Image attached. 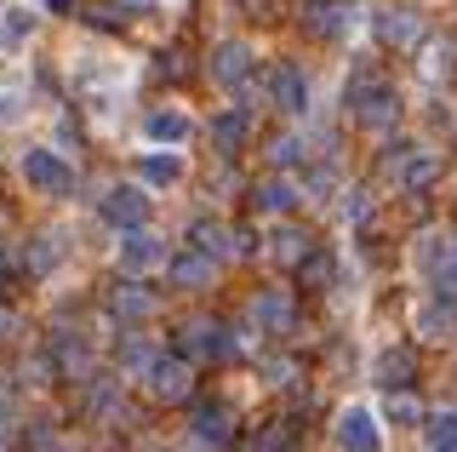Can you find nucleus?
Listing matches in <instances>:
<instances>
[{"label": "nucleus", "mask_w": 457, "mask_h": 452, "mask_svg": "<svg viewBox=\"0 0 457 452\" xmlns=\"http://www.w3.org/2000/svg\"><path fill=\"white\" fill-rule=\"evenodd\" d=\"M435 172H440V161L435 155H418V161L400 172V189H423V183H435Z\"/></svg>", "instance_id": "bb28decb"}, {"label": "nucleus", "mask_w": 457, "mask_h": 452, "mask_svg": "<svg viewBox=\"0 0 457 452\" xmlns=\"http://www.w3.org/2000/svg\"><path fill=\"white\" fill-rule=\"evenodd\" d=\"M378 35L389 40V46H411V40H418V18H411V12H378Z\"/></svg>", "instance_id": "2eb2a0df"}, {"label": "nucleus", "mask_w": 457, "mask_h": 452, "mask_svg": "<svg viewBox=\"0 0 457 452\" xmlns=\"http://www.w3.org/2000/svg\"><path fill=\"white\" fill-rule=\"evenodd\" d=\"M452 327H457V298H440L435 292V298L423 304V315H418V332L423 338H446Z\"/></svg>", "instance_id": "4468645a"}, {"label": "nucleus", "mask_w": 457, "mask_h": 452, "mask_svg": "<svg viewBox=\"0 0 457 452\" xmlns=\"http://www.w3.org/2000/svg\"><path fill=\"white\" fill-rule=\"evenodd\" d=\"M46 6H52V12H63V6H69V0H46Z\"/></svg>", "instance_id": "72a5a7b5"}, {"label": "nucleus", "mask_w": 457, "mask_h": 452, "mask_svg": "<svg viewBox=\"0 0 457 452\" xmlns=\"http://www.w3.org/2000/svg\"><path fill=\"white\" fill-rule=\"evenodd\" d=\"M206 275H212V258H171V280H178V287H206Z\"/></svg>", "instance_id": "6ab92c4d"}, {"label": "nucleus", "mask_w": 457, "mask_h": 452, "mask_svg": "<svg viewBox=\"0 0 457 452\" xmlns=\"http://www.w3.org/2000/svg\"><path fill=\"white\" fill-rule=\"evenodd\" d=\"M269 161H275V166H297V161H303V149H297V138H275V149H269Z\"/></svg>", "instance_id": "c756f323"}, {"label": "nucleus", "mask_w": 457, "mask_h": 452, "mask_svg": "<svg viewBox=\"0 0 457 452\" xmlns=\"http://www.w3.org/2000/svg\"><path fill=\"white\" fill-rule=\"evenodd\" d=\"M12 327H18V315H6V309H0V338H12Z\"/></svg>", "instance_id": "473e14b6"}, {"label": "nucleus", "mask_w": 457, "mask_h": 452, "mask_svg": "<svg viewBox=\"0 0 457 452\" xmlns=\"http://www.w3.org/2000/svg\"><path fill=\"white\" fill-rule=\"evenodd\" d=\"M18 109H23V87L18 80H0V121H18Z\"/></svg>", "instance_id": "c85d7f7f"}, {"label": "nucleus", "mask_w": 457, "mask_h": 452, "mask_svg": "<svg viewBox=\"0 0 457 452\" xmlns=\"http://www.w3.org/2000/svg\"><path fill=\"white\" fill-rule=\"evenodd\" d=\"M252 206L257 212H292L297 206V195H292V183H257V189H252Z\"/></svg>", "instance_id": "f3484780"}, {"label": "nucleus", "mask_w": 457, "mask_h": 452, "mask_svg": "<svg viewBox=\"0 0 457 452\" xmlns=\"http://www.w3.org/2000/svg\"><path fill=\"white\" fill-rule=\"evenodd\" d=\"M303 252H309V241H303V235H292V230L280 235V264H297Z\"/></svg>", "instance_id": "7c9ffc66"}, {"label": "nucleus", "mask_w": 457, "mask_h": 452, "mask_svg": "<svg viewBox=\"0 0 457 452\" xmlns=\"http://www.w3.org/2000/svg\"><path fill=\"white\" fill-rule=\"evenodd\" d=\"M428 452H457V413L428 418Z\"/></svg>", "instance_id": "412c9836"}, {"label": "nucleus", "mask_w": 457, "mask_h": 452, "mask_svg": "<svg viewBox=\"0 0 457 452\" xmlns=\"http://www.w3.org/2000/svg\"><path fill=\"white\" fill-rule=\"evenodd\" d=\"M452 69H457V46H452V40H440V46L423 52V75H428V80H446Z\"/></svg>", "instance_id": "aec40b11"}, {"label": "nucleus", "mask_w": 457, "mask_h": 452, "mask_svg": "<svg viewBox=\"0 0 457 452\" xmlns=\"http://www.w3.org/2000/svg\"><path fill=\"white\" fill-rule=\"evenodd\" d=\"M149 389H154V401H189V389H195L189 361L183 356H154L149 361Z\"/></svg>", "instance_id": "7ed1b4c3"}, {"label": "nucleus", "mask_w": 457, "mask_h": 452, "mask_svg": "<svg viewBox=\"0 0 457 452\" xmlns=\"http://www.w3.org/2000/svg\"><path fill=\"white\" fill-rule=\"evenodd\" d=\"M269 92H275V104L286 109V115H303V109H309V80H303L297 63H280L275 80H269Z\"/></svg>", "instance_id": "6e6552de"}, {"label": "nucleus", "mask_w": 457, "mask_h": 452, "mask_svg": "<svg viewBox=\"0 0 457 452\" xmlns=\"http://www.w3.org/2000/svg\"><path fill=\"white\" fill-rule=\"evenodd\" d=\"M195 435L200 441H228V406H195Z\"/></svg>", "instance_id": "dca6fc26"}, {"label": "nucleus", "mask_w": 457, "mask_h": 452, "mask_svg": "<svg viewBox=\"0 0 457 452\" xmlns=\"http://www.w3.org/2000/svg\"><path fill=\"white\" fill-rule=\"evenodd\" d=\"M143 132H149V144H183V138L195 132V121L183 115V109H154V115L143 121Z\"/></svg>", "instance_id": "9d476101"}, {"label": "nucleus", "mask_w": 457, "mask_h": 452, "mask_svg": "<svg viewBox=\"0 0 457 452\" xmlns=\"http://www.w3.org/2000/svg\"><path fill=\"white\" fill-rule=\"evenodd\" d=\"M292 270H297L303 287H332V258H326V252H303Z\"/></svg>", "instance_id": "a211bd4d"}, {"label": "nucleus", "mask_w": 457, "mask_h": 452, "mask_svg": "<svg viewBox=\"0 0 457 452\" xmlns=\"http://www.w3.org/2000/svg\"><path fill=\"white\" fill-rule=\"evenodd\" d=\"M183 349H195V356H206V361H228L235 356V338H228V327H218V321H195V327L183 332Z\"/></svg>", "instance_id": "423d86ee"}, {"label": "nucleus", "mask_w": 457, "mask_h": 452, "mask_svg": "<svg viewBox=\"0 0 457 452\" xmlns=\"http://www.w3.org/2000/svg\"><path fill=\"white\" fill-rule=\"evenodd\" d=\"M18 172H23V183H29V189H35V195H63L69 183H75V172H69V166L57 161L52 149H23Z\"/></svg>", "instance_id": "f03ea898"}, {"label": "nucleus", "mask_w": 457, "mask_h": 452, "mask_svg": "<svg viewBox=\"0 0 457 452\" xmlns=\"http://www.w3.org/2000/svg\"><path fill=\"white\" fill-rule=\"evenodd\" d=\"M246 132H252V115H246V109H223V115L212 121V144H218L223 155H235L240 144H246Z\"/></svg>", "instance_id": "f8f14e48"}, {"label": "nucleus", "mask_w": 457, "mask_h": 452, "mask_svg": "<svg viewBox=\"0 0 457 452\" xmlns=\"http://www.w3.org/2000/svg\"><path fill=\"white\" fill-rule=\"evenodd\" d=\"M161 264H166V247L154 241V235H143V230H132V235H126V241H120V270H126V275H143V270H161Z\"/></svg>", "instance_id": "0eeeda50"}, {"label": "nucleus", "mask_w": 457, "mask_h": 452, "mask_svg": "<svg viewBox=\"0 0 457 452\" xmlns=\"http://www.w3.org/2000/svg\"><path fill=\"white\" fill-rule=\"evenodd\" d=\"M246 75H252V52L240 46V40H228V46L212 52V80H218V87L240 92V87H246Z\"/></svg>", "instance_id": "39448f33"}, {"label": "nucleus", "mask_w": 457, "mask_h": 452, "mask_svg": "<svg viewBox=\"0 0 457 452\" xmlns=\"http://www.w3.org/2000/svg\"><path fill=\"white\" fill-rule=\"evenodd\" d=\"M252 315L263 321V327H275V332H280L286 321H292V304H286L280 292H269V298H257V304H252Z\"/></svg>", "instance_id": "5701e85b"}, {"label": "nucleus", "mask_w": 457, "mask_h": 452, "mask_svg": "<svg viewBox=\"0 0 457 452\" xmlns=\"http://www.w3.org/2000/svg\"><path fill=\"white\" fill-rule=\"evenodd\" d=\"M383 413H389V423H418V418H423V406L411 401L406 389H389V401H383Z\"/></svg>", "instance_id": "393cba45"}, {"label": "nucleus", "mask_w": 457, "mask_h": 452, "mask_svg": "<svg viewBox=\"0 0 457 452\" xmlns=\"http://www.w3.org/2000/svg\"><path fill=\"white\" fill-rule=\"evenodd\" d=\"M143 178H149V183H178L183 161H178V155H143Z\"/></svg>", "instance_id": "4be33fe9"}, {"label": "nucleus", "mask_w": 457, "mask_h": 452, "mask_svg": "<svg viewBox=\"0 0 457 452\" xmlns=\"http://www.w3.org/2000/svg\"><path fill=\"white\" fill-rule=\"evenodd\" d=\"M343 104L354 109V121H361V126H395V115H400L395 80H383L378 69H354V80L343 87Z\"/></svg>", "instance_id": "f257e3e1"}, {"label": "nucleus", "mask_w": 457, "mask_h": 452, "mask_svg": "<svg viewBox=\"0 0 457 452\" xmlns=\"http://www.w3.org/2000/svg\"><path fill=\"white\" fill-rule=\"evenodd\" d=\"M104 218L114 230H143V218H149V201H143L137 189H109L104 195Z\"/></svg>", "instance_id": "1a4fd4ad"}, {"label": "nucleus", "mask_w": 457, "mask_h": 452, "mask_svg": "<svg viewBox=\"0 0 457 452\" xmlns=\"http://www.w3.org/2000/svg\"><path fill=\"white\" fill-rule=\"evenodd\" d=\"M366 212H371V201H366V195H361V189H354V201H343V218H354V223H361V218H366Z\"/></svg>", "instance_id": "2f4dec72"}, {"label": "nucleus", "mask_w": 457, "mask_h": 452, "mask_svg": "<svg viewBox=\"0 0 457 452\" xmlns=\"http://www.w3.org/2000/svg\"><path fill=\"white\" fill-rule=\"evenodd\" d=\"M337 447H343V452H383L378 418H371L366 406H349V413L337 418Z\"/></svg>", "instance_id": "20e7f679"}, {"label": "nucleus", "mask_w": 457, "mask_h": 452, "mask_svg": "<svg viewBox=\"0 0 457 452\" xmlns=\"http://www.w3.org/2000/svg\"><path fill=\"white\" fill-rule=\"evenodd\" d=\"M189 241H195L200 258H223V230H218V223H195Z\"/></svg>", "instance_id": "a878e982"}, {"label": "nucleus", "mask_w": 457, "mask_h": 452, "mask_svg": "<svg viewBox=\"0 0 457 452\" xmlns=\"http://www.w3.org/2000/svg\"><path fill=\"white\" fill-rule=\"evenodd\" d=\"M411 372H418V356H411L406 344H400V349H383V356H378V384H383V389H406Z\"/></svg>", "instance_id": "9b49d317"}, {"label": "nucleus", "mask_w": 457, "mask_h": 452, "mask_svg": "<svg viewBox=\"0 0 457 452\" xmlns=\"http://www.w3.org/2000/svg\"><path fill=\"white\" fill-rule=\"evenodd\" d=\"M292 441H297V423L292 418H280V423H269V435L257 441L252 452H292Z\"/></svg>", "instance_id": "b1692460"}, {"label": "nucleus", "mask_w": 457, "mask_h": 452, "mask_svg": "<svg viewBox=\"0 0 457 452\" xmlns=\"http://www.w3.org/2000/svg\"><path fill=\"white\" fill-rule=\"evenodd\" d=\"M132 6H143V0H132Z\"/></svg>", "instance_id": "f704fd0d"}, {"label": "nucleus", "mask_w": 457, "mask_h": 452, "mask_svg": "<svg viewBox=\"0 0 457 452\" xmlns=\"http://www.w3.org/2000/svg\"><path fill=\"white\" fill-rule=\"evenodd\" d=\"M109 309H114L120 321H143V315H154V292H143L137 280H126V287L109 292Z\"/></svg>", "instance_id": "ddd939ff"}, {"label": "nucleus", "mask_w": 457, "mask_h": 452, "mask_svg": "<svg viewBox=\"0 0 457 452\" xmlns=\"http://www.w3.org/2000/svg\"><path fill=\"white\" fill-rule=\"evenodd\" d=\"M29 35H35V12L12 6V12H6V46H23Z\"/></svg>", "instance_id": "cd10ccee"}]
</instances>
